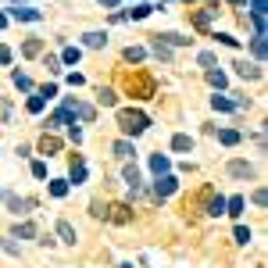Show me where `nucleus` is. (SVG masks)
Listing matches in <instances>:
<instances>
[{"label":"nucleus","instance_id":"obj_1","mask_svg":"<svg viewBox=\"0 0 268 268\" xmlns=\"http://www.w3.org/2000/svg\"><path fill=\"white\" fill-rule=\"evenodd\" d=\"M122 86H125V93L136 97V100H147V97L158 93V79H154L150 72H143V68L125 72V75H122Z\"/></svg>","mask_w":268,"mask_h":268},{"label":"nucleus","instance_id":"obj_2","mask_svg":"<svg viewBox=\"0 0 268 268\" xmlns=\"http://www.w3.org/2000/svg\"><path fill=\"white\" fill-rule=\"evenodd\" d=\"M118 125H122L125 136H140L143 129L150 125V118H147L143 111H136V107H125V111H118Z\"/></svg>","mask_w":268,"mask_h":268},{"label":"nucleus","instance_id":"obj_3","mask_svg":"<svg viewBox=\"0 0 268 268\" xmlns=\"http://www.w3.org/2000/svg\"><path fill=\"white\" fill-rule=\"evenodd\" d=\"M175 186H179V182H175V175H158V182H154V197H158V200L172 197Z\"/></svg>","mask_w":268,"mask_h":268},{"label":"nucleus","instance_id":"obj_4","mask_svg":"<svg viewBox=\"0 0 268 268\" xmlns=\"http://www.w3.org/2000/svg\"><path fill=\"white\" fill-rule=\"evenodd\" d=\"M211 197H215V186H200V193L193 200H186V211L193 208V211H204L208 204H211Z\"/></svg>","mask_w":268,"mask_h":268},{"label":"nucleus","instance_id":"obj_5","mask_svg":"<svg viewBox=\"0 0 268 268\" xmlns=\"http://www.w3.org/2000/svg\"><path fill=\"white\" fill-rule=\"evenodd\" d=\"M218 15V7H204V11H190V22L197 29H211V18Z\"/></svg>","mask_w":268,"mask_h":268},{"label":"nucleus","instance_id":"obj_6","mask_svg":"<svg viewBox=\"0 0 268 268\" xmlns=\"http://www.w3.org/2000/svg\"><path fill=\"white\" fill-rule=\"evenodd\" d=\"M107 218L118 222V225H125V222H133V208H129V204H111L107 208Z\"/></svg>","mask_w":268,"mask_h":268},{"label":"nucleus","instance_id":"obj_7","mask_svg":"<svg viewBox=\"0 0 268 268\" xmlns=\"http://www.w3.org/2000/svg\"><path fill=\"white\" fill-rule=\"evenodd\" d=\"M229 175H233V179H251L254 164L251 161H229Z\"/></svg>","mask_w":268,"mask_h":268},{"label":"nucleus","instance_id":"obj_8","mask_svg":"<svg viewBox=\"0 0 268 268\" xmlns=\"http://www.w3.org/2000/svg\"><path fill=\"white\" fill-rule=\"evenodd\" d=\"M7 208H11L15 215H25L29 208H36V200H25V197H15V193H7Z\"/></svg>","mask_w":268,"mask_h":268},{"label":"nucleus","instance_id":"obj_9","mask_svg":"<svg viewBox=\"0 0 268 268\" xmlns=\"http://www.w3.org/2000/svg\"><path fill=\"white\" fill-rule=\"evenodd\" d=\"M11 18H15V22H40V11H36V7H15V11H11Z\"/></svg>","mask_w":268,"mask_h":268},{"label":"nucleus","instance_id":"obj_10","mask_svg":"<svg viewBox=\"0 0 268 268\" xmlns=\"http://www.w3.org/2000/svg\"><path fill=\"white\" fill-rule=\"evenodd\" d=\"M40 150H43V154H58V150H61V140H58L54 133H43V136H40Z\"/></svg>","mask_w":268,"mask_h":268},{"label":"nucleus","instance_id":"obj_11","mask_svg":"<svg viewBox=\"0 0 268 268\" xmlns=\"http://www.w3.org/2000/svg\"><path fill=\"white\" fill-rule=\"evenodd\" d=\"M82 43H86L89 50H100V47H107V32H86Z\"/></svg>","mask_w":268,"mask_h":268},{"label":"nucleus","instance_id":"obj_12","mask_svg":"<svg viewBox=\"0 0 268 268\" xmlns=\"http://www.w3.org/2000/svg\"><path fill=\"white\" fill-rule=\"evenodd\" d=\"M22 54H25V58H36V54H43V40H40V36H29V40L22 43Z\"/></svg>","mask_w":268,"mask_h":268},{"label":"nucleus","instance_id":"obj_13","mask_svg":"<svg viewBox=\"0 0 268 268\" xmlns=\"http://www.w3.org/2000/svg\"><path fill=\"white\" fill-rule=\"evenodd\" d=\"M236 75H239V79H261V68H257V64L239 61V64H236Z\"/></svg>","mask_w":268,"mask_h":268},{"label":"nucleus","instance_id":"obj_14","mask_svg":"<svg viewBox=\"0 0 268 268\" xmlns=\"http://www.w3.org/2000/svg\"><path fill=\"white\" fill-rule=\"evenodd\" d=\"M172 150H179V154H186V150H193V140L186 133H175L172 136Z\"/></svg>","mask_w":268,"mask_h":268},{"label":"nucleus","instance_id":"obj_15","mask_svg":"<svg viewBox=\"0 0 268 268\" xmlns=\"http://www.w3.org/2000/svg\"><path fill=\"white\" fill-rule=\"evenodd\" d=\"M168 168H172V164H168L164 154H154V158H150V172L154 175H168Z\"/></svg>","mask_w":268,"mask_h":268},{"label":"nucleus","instance_id":"obj_16","mask_svg":"<svg viewBox=\"0 0 268 268\" xmlns=\"http://www.w3.org/2000/svg\"><path fill=\"white\" fill-rule=\"evenodd\" d=\"M158 40L164 43V47H186V43H190V40H186V36H179V32H161V36H158Z\"/></svg>","mask_w":268,"mask_h":268},{"label":"nucleus","instance_id":"obj_17","mask_svg":"<svg viewBox=\"0 0 268 268\" xmlns=\"http://www.w3.org/2000/svg\"><path fill=\"white\" fill-rule=\"evenodd\" d=\"M97 100H100L104 107H115V104H118V93H115V89H107V86H100V89H97Z\"/></svg>","mask_w":268,"mask_h":268},{"label":"nucleus","instance_id":"obj_18","mask_svg":"<svg viewBox=\"0 0 268 268\" xmlns=\"http://www.w3.org/2000/svg\"><path fill=\"white\" fill-rule=\"evenodd\" d=\"M58 236L64 243H75V225H72V222H58Z\"/></svg>","mask_w":268,"mask_h":268},{"label":"nucleus","instance_id":"obj_19","mask_svg":"<svg viewBox=\"0 0 268 268\" xmlns=\"http://www.w3.org/2000/svg\"><path fill=\"white\" fill-rule=\"evenodd\" d=\"M72 179H75V186H79L82 179H86V164H82V158H79V154L72 158Z\"/></svg>","mask_w":268,"mask_h":268},{"label":"nucleus","instance_id":"obj_20","mask_svg":"<svg viewBox=\"0 0 268 268\" xmlns=\"http://www.w3.org/2000/svg\"><path fill=\"white\" fill-rule=\"evenodd\" d=\"M125 182H129V190H133V193H140V172H136V164H129V168H125Z\"/></svg>","mask_w":268,"mask_h":268},{"label":"nucleus","instance_id":"obj_21","mask_svg":"<svg viewBox=\"0 0 268 268\" xmlns=\"http://www.w3.org/2000/svg\"><path fill=\"white\" fill-rule=\"evenodd\" d=\"M208 215H225V197H211V204H208Z\"/></svg>","mask_w":268,"mask_h":268},{"label":"nucleus","instance_id":"obj_22","mask_svg":"<svg viewBox=\"0 0 268 268\" xmlns=\"http://www.w3.org/2000/svg\"><path fill=\"white\" fill-rule=\"evenodd\" d=\"M115 154H118V158H133V154H136V147L129 143V140H118V143H115Z\"/></svg>","mask_w":268,"mask_h":268},{"label":"nucleus","instance_id":"obj_23","mask_svg":"<svg viewBox=\"0 0 268 268\" xmlns=\"http://www.w3.org/2000/svg\"><path fill=\"white\" fill-rule=\"evenodd\" d=\"M225 211H229L233 218H239V215H243V197H233V200H225Z\"/></svg>","mask_w":268,"mask_h":268},{"label":"nucleus","instance_id":"obj_24","mask_svg":"<svg viewBox=\"0 0 268 268\" xmlns=\"http://www.w3.org/2000/svg\"><path fill=\"white\" fill-rule=\"evenodd\" d=\"M211 107H215V111H236L233 100H229L225 93H222V97H211Z\"/></svg>","mask_w":268,"mask_h":268},{"label":"nucleus","instance_id":"obj_25","mask_svg":"<svg viewBox=\"0 0 268 268\" xmlns=\"http://www.w3.org/2000/svg\"><path fill=\"white\" fill-rule=\"evenodd\" d=\"M150 11H154V7H147V4H136L133 11H122V15H125V18H136V22H140V18H147Z\"/></svg>","mask_w":268,"mask_h":268},{"label":"nucleus","instance_id":"obj_26","mask_svg":"<svg viewBox=\"0 0 268 268\" xmlns=\"http://www.w3.org/2000/svg\"><path fill=\"white\" fill-rule=\"evenodd\" d=\"M15 236H22V239H32V236H36V225L22 222V225H15Z\"/></svg>","mask_w":268,"mask_h":268},{"label":"nucleus","instance_id":"obj_27","mask_svg":"<svg viewBox=\"0 0 268 268\" xmlns=\"http://www.w3.org/2000/svg\"><path fill=\"white\" fill-rule=\"evenodd\" d=\"M154 54H158V58H161V61H172V50H168V47H164V43L158 40V36H154Z\"/></svg>","mask_w":268,"mask_h":268},{"label":"nucleus","instance_id":"obj_28","mask_svg":"<svg viewBox=\"0 0 268 268\" xmlns=\"http://www.w3.org/2000/svg\"><path fill=\"white\" fill-rule=\"evenodd\" d=\"M208 82H211V86H218V89H222V86H225V75H222L218 68H208Z\"/></svg>","mask_w":268,"mask_h":268},{"label":"nucleus","instance_id":"obj_29","mask_svg":"<svg viewBox=\"0 0 268 268\" xmlns=\"http://www.w3.org/2000/svg\"><path fill=\"white\" fill-rule=\"evenodd\" d=\"M75 115L82 118V122H93V115H97V111L89 107V104H79V107H75Z\"/></svg>","mask_w":268,"mask_h":268},{"label":"nucleus","instance_id":"obj_30","mask_svg":"<svg viewBox=\"0 0 268 268\" xmlns=\"http://www.w3.org/2000/svg\"><path fill=\"white\" fill-rule=\"evenodd\" d=\"M15 86L18 89H32V79L25 75V72H15Z\"/></svg>","mask_w":268,"mask_h":268},{"label":"nucleus","instance_id":"obj_31","mask_svg":"<svg viewBox=\"0 0 268 268\" xmlns=\"http://www.w3.org/2000/svg\"><path fill=\"white\" fill-rule=\"evenodd\" d=\"M50 193H54V197H64V193H68V182H64V179H54V182H50Z\"/></svg>","mask_w":268,"mask_h":268},{"label":"nucleus","instance_id":"obj_32","mask_svg":"<svg viewBox=\"0 0 268 268\" xmlns=\"http://www.w3.org/2000/svg\"><path fill=\"white\" fill-rule=\"evenodd\" d=\"M43 104H47V97H43V93H36V97L29 100V111H32V115H40V111H43Z\"/></svg>","mask_w":268,"mask_h":268},{"label":"nucleus","instance_id":"obj_33","mask_svg":"<svg viewBox=\"0 0 268 268\" xmlns=\"http://www.w3.org/2000/svg\"><path fill=\"white\" fill-rule=\"evenodd\" d=\"M61 125H68V115H64V111H58V115L50 118V122H47V129H61Z\"/></svg>","mask_w":268,"mask_h":268},{"label":"nucleus","instance_id":"obj_34","mask_svg":"<svg viewBox=\"0 0 268 268\" xmlns=\"http://www.w3.org/2000/svg\"><path fill=\"white\" fill-rule=\"evenodd\" d=\"M143 47H125V61H143Z\"/></svg>","mask_w":268,"mask_h":268},{"label":"nucleus","instance_id":"obj_35","mask_svg":"<svg viewBox=\"0 0 268 268\" xmlns=\"http://www.w3.org/2000/svg\"><path fill=\"white\" fill-rule=\"evenodd\" d=\"M222 143H225V147H236V143H239V133H233V129H225V133H222Z\"/></svg>","mask_w":268,"mask_h":268},{"label":"nucleus","instance_id":"obj_36","mask_svg":"<svg viewBox=\"0 0 268 268\" xmlns=\"http://www.w3.org/2000/svg\"><path fill=\"white\" fill-rule=\"evenodd\" d=\"M79 58H82V50H79V47H68V50H64V58H61V61H68V64H75Z\"/></svg>","mask_w":268,"mask_h":268},{"label":"nucleus","instance_id":"obj_37","mask_svg":"<svg viewBox=\"0 0 268 268\" xmlns=\"http://www.w3.org/2000/svg\"><path fill=\"white\" fill-rule=\"evenodd\" d=\"M236 243H251V229H243V225H236Z\"/></svg>","mask_w":268,"mask_h":268},{"label":"nucleus","instance_id":"obj_38","mask_svg":"<svg viewBox=\"0 0 268 268\" xmlns=\"http://www.w3.org/2000/svg\"><path fill=\"white\" fill-rule=\"evenodd\" d=\"M254 54H257V58H265V36H254Z\"/></svg>","mask_w":268,"mask_h":268},{"label":"nucleus","instance_id":"obj_39","mask_svg":"<svg viewBox=\"0 0 268 268\" xmlns=\"http://www.w3.org/2000/svg\"><path fill=\"white\" fill-rule=\"evenodd\" d=\"M200 64H204V68H215V54L204 50V54H200Z\"/></svg>","mask_w":268,"mask_h":268},{"label":"nucleus","instance_id":"obj_40","mask_svg":"<svg viewBox=\"0 0 268 268\" xmlns=\"http://www.w3.org/2000/svg\"><path fill=\"white\" fill-rule=\"evenodd\" d=\"M32 175H36V179H43V175H47V164H43V161H32Z\"/></svg>","mask_w":268,"mask_h":268},{"label":"nucleus","instance_id":"obj_41","mask_svg":"<svg viewBox=\"0 0 268 268\" xmlns=\"http://www.w3.org/2000/svg\"><path fill=\"white\" fill-rule=\"evenodd\" d=\"M47 72H61V58H54V54H50V58H47Z\"/></svg>","mask_w":268,"mask_h":268},{"label":"nucleus","instance_id":"obj_42","mask_svg":"<svg viewBox=\"0 0 268 268\" xmlns=\"http://www.w3.org/2000/svg\"><path fill=\"white\" fill-rule=\"evenodd\" d=\"M7 61H11V50H7V47H0V64H7Z\"/></svg>","mask_w":268,"mask_h":268},{"label":"nucleus","instance_id":"obj_43","mask_svg":"<svg viewBox=\"0 0 268 268\" xmlns=\"http://www.w3.org/2000/svg\"><path fill=\"white\" fill-rule=\"evenodd\" d=\"M4 25H7V18H4V15H0V29H4Z\"/></svg>","mask_w":268,"mask_h":268},{"label":"nucleus","instance_id":"obj_44","mask_svg":"<svg viewBox=\"0 0 268 268\" xmlns=\"http://www.w3.org/2000/svg\"><path fill=\"white\" fill-rule=\"evenodd\" d=\"M229 4H247V0H229Z\"/></svg>","mask_w":268,"mask_h":268},{"label":"nucleus","instance_id":"obj_45","mask_svg":"<svg viewBox=\"0 0 268 268\" xmlns=\"http://www.w3.org/2000/svg\"><path fill=\"white\" fill-rule=\"evenodd\" d=\"M118 268H133V265H118Z\"/></svg>","mask_w":268,"mask_h":268}]
</instances>
